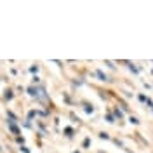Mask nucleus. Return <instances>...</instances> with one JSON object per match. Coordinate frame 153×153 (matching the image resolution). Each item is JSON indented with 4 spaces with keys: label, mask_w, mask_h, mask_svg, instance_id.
Here are the masks:
<instances>
[{
    "label": "nucleus",
    "mask_w": 153,
    "mask_h": 153,
    "mask_svg": "<svg viewBox=\"0 0 153 153\" xmlns=\"http://www.w3.org/2000/svg\"><path fill=\"white\" fill-rule=\"evenodd\" d=\"M89 144H91V139H84V146H85V148L89 146Z\"/></svg>",
    "instance_id": "nucleus-8"
},
{
    "label": "nucleus",
    "mask_w": 153,
    "mask_h": 153,
    "mask_svg": "<svg viewBox=\"0 0 153 153\" xmlns=\"http://www.w3.org/2000/svg\"><path fill=\"white\" fill-rule=\"evenodd\" d=\"M12 91H5V94H4V97H5V99H7V101H9V99H12Z\"/></svg>",
    "instance_id": "nucleus-2"
},
{
    "label": "nucleus",
    "mask_w": 153,
    "mask_h": 153,
    "mask_svg": "<svg viewBox=\"0 0 153 153\" xmlns=\"http://www.w3.org/2000/svg\"><path fill=\"white\" fill-rule=\"evenodd\" d=\"M9 129H10V132H12V134H16V136L19 134V129H18V127H16L14 124H12L10 120H9Z\"/></svg>",
    "instance_id": "nucleus-1"
},
{
    "label": "nucleus",
    "mask_w": 153,
    "mask_h": 153,
    "mask_svg": "<svg viewBox=\"0 0 153 153\" xmlns=\"http://www.w3.org/2000/svg\"><path fill=\"white\" fill-rule=\"evenodd\" d=\"M97 76H99V80H108L106 75H103V71H97Z\"/></svg>",
    "instance_id": "nucleus-3"
},
{
    "label": "nucleus",
    "mask_w": 153,
    "mask_h": 153,
    "mask_svg": "<svg viewBox=\"0 0 153 153\" xmlns=\"http://www.w3.org/2000/svg\"><path fill=\"white\" fill-rule=\"evenodd\" d=\"M65 132H66V136H71V134H73V129H70V127H66V129H65Z\"/></svg>",
    "instance_id": "nucleus-4"
},
{
    "label": "nucleus",
    "mask_w": 153,
    "mask_h": 153,
    "mask_svg": "<svg viewBox=\"0 0 153 153\" xmlns=\"http://www.w3.org/2000/svg\"><path fill=\"white\" fill-rule=\"evenodd\" d=\"M115 115H117L118 118H122V111H120V110H115Z\"/></svg>",
    "instance_id": "nucleus-6"
},
{
    "label": "nucleus",
    "mask_w": 153,
    "mask_h": 153,
    "mask_svg": "<svg viewBox=\"0 0 153 153\" xmlns=\"http://www.w3.org/2000/svg\"><path fill=\"white\" fill-rule=\"evenodd\" d=\"M0 148H2V146H0Z\"/></svg>",
    "instance_id": "nucleus-10"
},
{
    "label": "nucleus",
    "mask_w": 153,
    "mask_h": 153,
    "mask_svg": "<svg viewBox=\"0 0 153 153\" xmlns=\"http://www.w3.org/2000/svg\"><path fill=\"white\" fill-rule=\"evenodd\" d=\"M131 122H132V124H139V120H137L136 117H131Z\"/></svg>",
    "instance_id": "nucleus-7"
},
{
    "label": "nucleus",
    "mask_w": 153,
    "mask_h": 153,
    "mask_svg": "<svg viewBox=\"0 0 153 153\" xmlns=\"http://www.w3.org/2000/svg\"><path fill=\"white\" fill-rule=\"evenodd\" d=\"M75 153H78V152H75Z\"/></svg>",
    "instance_id": "nucleus-9"
},
{
    "label": "nucleus",
    "mask_w": 153,
    "mask_h": 153,
    "mask_svg": "<svg viewBox=\"0 0 153 153\" xmlns=\"http://www.w3.org/2000/svg\"><path fill=\"white\" fill-rule=\"evenodd\" d=\"M85 111H87V113H92V111H94V108H92V106H85Z\"/></svg>",
    "instance_id": "nucleus-5"
}]
</instances>
